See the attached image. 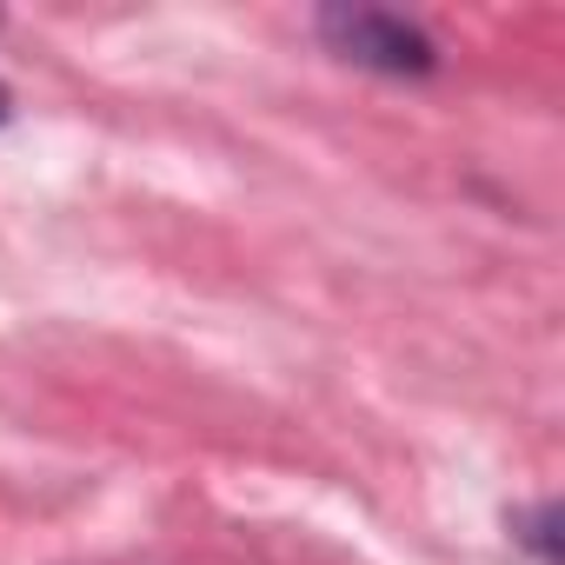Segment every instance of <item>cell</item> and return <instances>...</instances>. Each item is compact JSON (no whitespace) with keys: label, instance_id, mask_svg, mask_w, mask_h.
Here are the masks:
<instances>
[{"label":"cell","instance_id":"1","mask_svg":"<svg viewBox=\"0 0 565 565\" xmlns=\"http://www.w3.org/2000/svg\"><path fill=\"white\" fill-rule=\"evenodd\" d=\"M320 34H327V47L340 61L373 67V74H393V81H426L439 67V47L413 21H399L386 8H327L320 14Z\"/></svg>","mask_w":565,"mask_h":565},{"label":"cell","instance_id":"2","mask_svg":"<svg viewBox=\"0 0 565 565\" xmlns=\"http://www.w3.org/2000/svg\"><path fill=\"white\" fill-rule=\"evenodd\" d=\"M552 532H558V505H552V499H545V505H532V512L519 519V539H525L545 565H558V539H552Z\"/></svg>","mask_w":565,"mask_h":565},{"label":"cell","instance_id":"3","mask_svg":"<svg viewBox=\"0 0 565 565\" xmlns=\"http://www.w3.org/2000/svg\"><path fill=\"white\" fill-rule=\"evenodd\" d=\"M8 107H14V100H8V87H0V120H8Z\"/></svg>","mask_w":565,"mask_h":565}]
</instances>
